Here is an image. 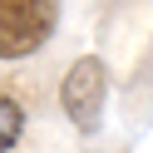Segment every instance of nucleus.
Segmentation results:
<instances>
[{
    "label": "nucleus",
    "instance_id": "1",
    "mask_svg": "<svg viewBox=\"0 0 153 153\" xmlns=\"http://www.w3.org/2000/svg\"><path fill=\"white\" fill-rule=\"evenodd\" d=\"M59 30V0H0V59L20 64Z\"/></svg>",
    "mask_w": 153,
    "mask_h": 153
},
{
    "label": "nucleus",
    "instance_id": "2",
    "mask_svg": "<svg viewBox=\"0 0 153 153\" xmlns=\"http://www.w3.org/2000/svg\"><path fill=\"white\" fill-rule=\"evenodd\" d=\"M104 104H109V64L99 54H79L59 79V109L79 133H99Z\"/></svg>",
    "mask_w": 153,
    "mask_h": 153
},
{
    "label": "nucleus",
    "instance_id": "3",
    "mask_svg": "<svg viewBox=\"0 0 153 153\" xmlns=\"http://www.w3.org/2000/svg\"><path fill=\"white\" fill-rule=\"evenodd\" d=\"M20 133H25V109H20V99L0 94V153H10L15 143H20Z\"/></svg>",
    "mask_w": 153,
    "mask_h": 153
}]
</instances>
